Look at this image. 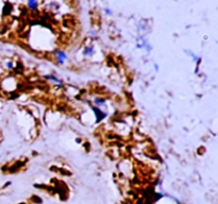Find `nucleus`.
<instances>
[{
    "label": "nucleus",
    "instance_id": "f257e3e1",
    "mask_svg": "<svg viewBox=\"0 0 218 204\" xmlns=\"http://www.w3.org/2000/svg\"><path fill=\"white\" fill-rule=\"evenodd\" d=\"M65 59H66L65 53H64V52H59V54H58V62H59L60 64H62V63H64Z\"/></svg>",
    "mask_w": 218,
    "mask_h": 204
}]
</instances>
